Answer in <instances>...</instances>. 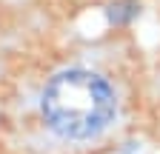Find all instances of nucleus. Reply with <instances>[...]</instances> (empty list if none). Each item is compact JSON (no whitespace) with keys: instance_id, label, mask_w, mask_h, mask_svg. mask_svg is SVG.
I'll return each instance as SVG.
<instances>
[{"instance_id":"1","label":"nucleus","mask_w":160,"mask_h":154,"mask_svg":"<svg viewBox=\"0 0 160 154\" xmlns=\"http://www.w3.org/2000/svg\"><path fill=\"white\" fill-rule=\"evenodd\" d=\"M114 91L94 71L69 69L54 74L43 91V117L54 134L86 140L100 134L114 117Z\"/></svg>"},{"instance_id":"2","label":"nucleus","mask_w":160,"mask_h":154,"mask_svg":"<svg viewBox=\"0 0 160 154\" xmlns=\"http://www.w3.org/2000/svg\"><path fill=\"white\" fill-rule=\"evenodd\" d=\"M137 14H140V6L134 3V0H117V3H112V6L106 9L109 23H114V26H126V23H132Z\"/></svg>"}]
</instances>
